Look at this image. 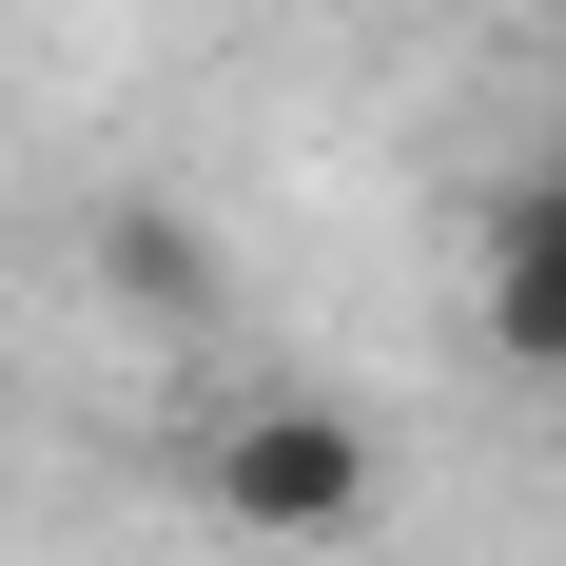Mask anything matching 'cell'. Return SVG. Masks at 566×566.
<instances>
[{"label":"cell","mask_w":566,"mask_h":566,"mask_svg":"<svg viewBox=\"0 0 566 566\" xmlns=\"http://www.w3.org/2000/svg\"><path fill=\"white\" fill-rule=\"evenodd\" d=\"M196 489H216V509L254 527V547H333V527L371 509V430H352L333 391H254V410H216Z\"/></svg>","instance_id":"cell-1"},{"label":"cell","mask_w":566,"mask_h":566,"mask_svg":"<svg viewBox=\"0 0 566 566\" xmlns=\"http://www.w3.org/2000/svg\"><path fill=\"white\" fill-rule=\"evenodd\" d=\"M489 352L509 371H566V157L527 196H489Z\"/></svg>","instance_id":"cell-2"},{"label":"cell","mask_w":566,"mask_h":566,"mask_svg":"<svg viewBox=\"0 0 566 566\" xmlns=\"http://www.w3.org/2000/svg\"><path fill=\"white\" fill-rule=\"evenodd\" d=\"M98 274L137 293V313H216V254H196L176 196H98Z\"/></svg>","instance_id":"cell-3"}]
</instances>
